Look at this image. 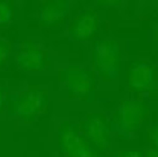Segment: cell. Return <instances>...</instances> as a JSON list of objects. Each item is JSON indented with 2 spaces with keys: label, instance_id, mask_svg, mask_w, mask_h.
Here are the masks:
<instances>
[{
  "label": "cell",
  "instance_id": "cell-1",
  "mask_svg": "<svg viewBox=\"0 0 158 157\" xmlns=\"http://www.w3.org/2000/svg\"><path fill=\"white\" fill-rule=\"evenodd\" d=\"M92 60L96 70L105 78H115L118 76L121 56L118 42L112 39L98 41L92 52Z\"/></svg>",
  "mask_w": 158,
  "mask_h": 157
},
{
  "label": "cell",
  "instance_id": "cell-2",
  "mask_svg": "<svg viewBox=\"0 0 158 157\" xmlns=\"http://www.w3.org/2000/svg\"><path fill=\"white\" fill-rule=\"evenodd\" d=\"M48 104L47 95L40 90H29L11 98L8 111L11 116L33 120L41 113Z\"/></svg>",
  "mask_w": 158,
  "mask_h": 157
},
{
  "label": "cell",
  "instance_id": "cell-3",
  "mask_svg": "<svg viewBox=\"0 0 158 157\" xmlns=\"http://www.w3.org/2000/svg\"><path fill=\"white\" fill-rule=\"evenodd\" d=\"M145 114L146 108L142 102L133 100L123 102L116 114L119 135L127 137L135 132L141 126Z\"/></svg>",
  "mask_w": 158,
  "mask_h": 157
},
{
  "label": "cell",
  "instance_id": "cell-4",
  "mask_svg": "<svg viewBox=\"0 0 158 157\" xmlns=\"http://www.w3.org/2000/svg\"><path fill=\"white\" fill-rule=\"evenodd\" d=\"M58 143L62 152L67 157H98L69 123L61 125L58 131Z\"/></svg>",
  "mask_w": 158,
  "mask_h": 157
},
{
  "label": "cell",
  "instance_id": "cell-5",
  "mask_svg": "<svg viewBox=\"0 0 158 157\" xmlns=\"http://www.w3.org/2000/svg\"><path fill=\"white\" fill-rule=\"evenodd\" d=\"M60 76L68 92L76 97L87 96L94 87V78L91 73L78 66L64 69Z\"/></svg>",
  "mask_w": 158,
  "mask_h": 157
},
{
  "label": "cell",
  "instance_id": "cell-6",
  "mask_svg": "<svg viewBox=\"0 0 158 157\" xmlns=\"http://www.w3.org/2000/svg\"><path fill=\"white\" fill-rule=\"evenodd\" d=\"M85 136L100 150H108L111 143V136L105 118L98 114H92L82 124Z\"/></svg>",
  "mask_w": 158,
  "mask_h": 157
},
{
  "label": "cell",
  "instance_id": "cell-7",
  "mask_svg": "<svg viewBox=\"0 0 158 157\" xmlns=\"http://www.w3.org/2000/svg\"><path fill=\"white\" fill-rule=\"evenodd\" d=\"M16 62L18 66L24 70H39L44 67V54L37 44L27 42L23 43L18 51Z\"/></svg>",
  "mask_w": 158,
  "mask_h": 157
},
{
  "label": "cell",
  "instance_id": "cell-8",
  "mask_svg": "<svg viewBox=\"0 0 158 157\" xmlns=\"http://www.w3.org/2000/svg\"><path fill=\"white\" fill-rule=\"evenodd\" d=\"M155 82V71L146 63L138 62L131 66L128 75L129 86L136 92L149 91Z\"/></svg>",
  "mask_w": 158,
  "mask_h": 157
},
{
  "label": "cell",
  "instance_id": "cell-9",
  "mask_svg": "<svg viewBox=\"0 0 158 157\" xmlns=\"http://www.w3.org/2000/svg\"><path fill=\"white\" fill-rule=\"evenodd\" d=\"M69 2L65 0H53L44 2L39 9L40 20L44 26L59 24L66 16Z\"/></svg>",
  "mask_w": 158,
  "mask_h": 157
},
{
  "label": "cell",
  "instance_id": "cell-10",
  "mask_svg": "<svg viewBox=\"0 0 158 157\" xmlns=\"http://www.w3.org/2000/svg\"><path fill=\"white\" fill-rule=\"evenodd\" d=\"M98 28V18L93 11H85L80 14L73 21L69 28V34L72 38L84 41L90 38Z\"/></svg>",
  "mask_w": 158,
  "mask_h": 157
},
{
  "label": "cell",
  "instance_id": "cell-11",
  "mask_svg": "<svg viewBox=\"0 0 158 157\" xmlns=\"http://www.w3.org/2000/svg\"><path fill=\"white\" fill-rule=\"evenodd\" d=\"M13 17V8L7 2L0 1V25L7 24Z\"/></svg>",
  "mask_w": 158,
  "mask_h": 157
},
{
  "label": "cell",
  "instance_id": "cell-12",
  "mask_svg": "<svg viewBox=\"0 0 158 157\" xmlns=\"http://www.w3.org/2000/svg\"><path fill=\"white\" fill-rule=\"evenodd\" d=\"M9 48L6 42L0 40V66L4 64V62L6 60L8 56Z\"/></svg>",
  "mask_w": 158,
  "mask_h": 157
},
{
  "label": "cell",
  "instance_id": "cell-13",
  "mask_svg": "<svg viewBox=\"0 0 158 157\" xmlns=\"http://www.w3.org/2000/svg\"><path fill=\"white\" fill-rule=\"evenodd\" d=\"M150 140L156 150L158 151V125L154 126L150 130Z\"/></svg>",
  "mask_w": 158,
  "mask_h": 157
},
{
  "label": "cell",
  "instance_id": "cell-14",
  "mask_svg": "<svg viewBox=\"0 0 158 157\" xmlns=\"http://www.w3.org/2000/svg\"><path fill=\"white\" fill-rule=\"evenodd\" d=\"M98 5L100 6H112V7H116L120 4H122L121 1H98L97 2Z\"/></svg>",
  "mask_w": 158,
  "mask_h": 157
},
{
  "label": "cell",
  "instance_id": "cell-15",
  "mask_svg": "<svg viewBox=\"0 0 158 157\" xmlns=\"http://www.w3.org/2000/svg\"><path fill=\"white\" fill-rule=\"evenodd\" d=\"M121 157H143V155L138 151H129L123 153Z\"/></svg>",
  "mask_w": 158,
  "mask_h": 157
},
{
  "label": "cell",
  "instance_id": "cell-16",
  "mask_svg": "<svg viewBox=\"0 0 158 157\" xmlns=\"http://www.w3.org/2000/svg\"><path fill=\"white\" fill-rule=\"evenodd\" d=\"M146 157H158V151L156 149H150L146 152Z\"/></svg>",
  "mask_w": 158,
  "mask_h": 157
},
{
  "label": "cell",
  "instance_id": "cell-17",
  "mask_svg": "<svg viewBox=\"0 0 158 157\" xmlns=\"http://www.w3.org/2000/svg\"><path fill=\"white\" fill-rule=\"evenodd\" d=\"M2 105H3V92L0 89V108L2 107Z\"/></svg>",
  "mask_w": 158,
  "mask_h": 157
},
{
  "label": "cell",
  "instance_id": "cell-18",
  "mask_svg": "<svg viewBox=\"0 0 158 157\" xmlns=\"http://www.w3.org/2000/svg\"><path fill=\"white\" fill-rule=\"evenodd\" d=\"M157 39H158V29H157Z\"/></svg>",
  "mask_w": 158,
  "mask_h": 157
}]
</instances>
